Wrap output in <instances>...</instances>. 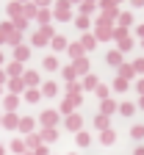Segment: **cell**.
Instances as JSON below:
<instances>
[{
    "label": "cell",
    "instance_id": "1",
    "mask_svg": "<svg viewBox=\"0 0 144 155\" xmlns=\"http://www.w3.org/2000/svg\"><path fill=\"white\" fill-rule=\"evenodd\" d=\"M119 14H122V6L116 3V0H102V3H100V17L105 19V22L116 25V19H119Z\"/></svg>",
    "mask_w": 144,
    "mask_h": 155
},
{
    "label": "cell",
    "instance_id": "2",
    "mask_svg": "<svg viewBox=\"0 0 144 155\" xmlns=\"http://www.w3.org/2000/svg\"><path fill=\"white\" fill-rule=\"evenodd\" d=\"M114 28H116V25H111V22H105L102 17H97L92 33L97 36V42H114Z\"/></svg>",
    "mask_w": 144,
    "mask_h": 155
},
{
    "label": "cell",
    "instance_id": "3",
    "mask_svg": "<svg viewBox=\"0 0 144 155\" xmlns=\"http://www.w3.org/2000/svg\"><path fill=\"white\" fill-rule=\"evenodd\" d=\"M55 39V31H53V25H45V28H39V31H33V36H31V45L33 47H47L50 42Z\"/></svg>",
    "mask_w": 144,
    "mask_h": 155
},
{
    "label": "cell",
    "instance_id": "4",
    "mask_svg": "<svg viewBox=\"0 0 144 155\" xmlns=\"http://www.w3.org/2000/svg\"><path fill=\"white\" fill-rule=\"evenodd\" d=\"M53 19H58V22H69V19H72V3H69V0L53 3Z\"/></svg>",
    "mask_w": 144,
    "mask_h": 155
},
{
    "label": "cell",
    "instance_id": "5",
    "mask_svg": "<svg viewBox=\"0 0 144 155\" xmlns=\"http://www.w3.org/2000/svg\"><path fill=\"white\" fill-rule=\"evenodd\" d=\"M36 122L42 125V127H58V122H61V114H58V108H45L42 114L36 116Z\"/></svg>",
    "mask_w": 144,
    "mask_h": 155
},
{
    "label": "cell",
    "instance_id": "6",
    "mask_svg": "<svg viewBox=\"0 0 144 155\" xmlns=\"http://www.w3.org/2000/svg\"><path fill=\"white\" fill-rule=\"evenodd\" d=\"M22 81H25V86H28V89H42V75H39L36 69H25Z\"/></svg>",
    "mask_w": 144,
    "mask_h": 155
},
{
    "label": "cell",
    "instance_id": "7",
    "mask_svg": "<svg viewBox=\"0 0 144 155\" xmlns=\"http://www.w3.org/2000/svg\"><path fill=\"white\" fill-rule=\"evenodd\" d=\"M6 89H8V94H17V97H22V94L28 91V86H25L22 78H11V81L6 83Z\"/></svg>",
    "mask_w": 144,
    "mask_h": 155
},
{
    "label": "cell",
    "instance_id": "8",
    "mask_svg": "<svg viewBox=\"0 0 144 155\" xmlns=\"http://www.w3.org/2000/svg\"><path fill=\"white\" fill-rule=\"evenodd\" d=\"M64 127H67V130H72V133H80V130H83V116L75 111L72 116H67V119H64Z\"/></svg>",
    "mask_w": 144,
    "mask_h": 155
},
{
    "label": "cell",
    "instance_id": "9",
    "mask_svg": "<svg viewBox=\"0 0 144 155\" xmlns=\"http://www.w3.org/2000/svg\"><path fill=\"white\" fill-rule=\"evenodd\" d=\"M22 97H17V94H6L3 100H0V105H3V114H17V105Z\"/></svg>",
    "mask_w": 144,
    "mask_h": 155
},
{
    "label": "cell",
    "instance_id": "10",
    "mask_svg": "<svg viewBox=\"0 0 144 155\" xmlns=\"http://www.w3.org/2000/svg\"><path fill=\"white\" fill-rule=\"evenodd\" d=\"M6 11H8V19H11V22H17V19L25 17V3H17V0H14V3L6 6Z\"/></svg>",
    "mask_w": 144,
    "mask_h": 155
},
{
    "label": "cell",
    "instance_id": "11",
    "mask_svg": "<svg viewBox=\"0 0 144 155\" xmlns=\"http://www.w3.org/2000/svg\"><path fill=\"white\" fill-rule=\"evenodd\" d=\"M50 19H53V8H47V3H39V14H36V22H39V28L50 25Z\"/></svg>",
    "mask_w": 144,
    "mask_h": 155
},
{
    "label": "cell",
    "instance_id": "12",
    "mask_svg": "<svg viewBox=\"0 0 144 155\" xmlns=\"http://www.w3.org/2000/svg\"><path fill=\"white\" fill-rule=\"evenodd\" d=\"M14 22L11 19H6V22H0V45H8L11 42V36H14Z\"/></svg>",
    "mask_w": 144,
    "mask_h": 155
},
{
    "label": "cell",
    "instance_id": "13",
    "mask_svg": "<svg viewBox=\"0 0 144 155\" xmlns=\"http://www.w3.org/2000/svg\"><path fill=\"white\" fill-rule=\"evenodd\" d=\"M75 103H72V97H61V103H58V114L61 116H64V119H67V116H72L75 114Z\"/></svg>",
    "mask_w": 144,
    "mask_h": 155
},
{
    "label": "cell",
    "instance_id": "14",
    "mask_svg": "<svg viewBox=\"0 0 144 155\" xmlns=\"http://www.w3.org/2000/svg\"><path fill=\"white\" fill-rule=\"evenodd\" d=\"M72 67H75L78 78H86V75H92V64H89V55H86V58H78V61H72Z\"/></svg>",
    "mask_w": 144,
    "mask_h": 155
},
{
    "label": "cell",
    "instance_id": "15",
    "mask_svg": "<svg viewBox=\"0 0 144 155\" xmlns=\"http://www.w3.org/2000/svg\"><path fill=\"white\" fill-rule=\"evenodd\" d=\"M105 64H108V67H116V69H119L122 64H125V55H122V53L114 47V50H108V53H105Z\"/></svg>",
    "mask_w": 144,
    "mask_h": 155
},
{
    "label": "cell",
    "instance_id": "16",
    "mask_svg": "<svg viewBox=\"0 0 144 155\" xmlns=\"http://www.w3.org/2000/svg\"><path fill=\"white\" fill-rule=\"evenodd\" d=\"M116 111H119V103L111 97V100H102L100 103V111L97 114H102V116H108V119H111V114H116Z\"/></svg>",
    "mask_w": 144,
    "mask_h": 155
},
{
    "label": "cell",
    "instance_id": "17",
    "mask_svg": "<svg viewBox=\"0 0 144 155\" xmlns=\"http://www.w3.org/2000/svg\"><path fill=\"white\" fill-rule=\"evenodd\" d=\"M19 133H22V136L36 133V119H33V116H22V119H19Z\"/></svg>",
    "mask_w": 144,
    "mask_h": 155
},
{
    "label": "cell",
    "instance_id": "18",
    "mask_svg": "<svg viewBox=\"0 0 144 155\" xmlns=\"http://www.w3.org/2000/svg\"><path fill=\"white\" fill-rule=\"evenodd\" d=\"M67 55L72 58V61H78V58H86V50H83V45H80V42H69Z\"/></svg>",
    "mask_w": 144,
    "mask_h": 155
},
{
    "label": "cell",
    "instance_id": "19",
    "mask_svg": "<svg viewBox=\"0 0 144 155\" xmlns=\"http://www.w3.org/2000/svg\"><path fill=\"white\" fill-rule=\"evenodd\" d=\"M6 75H8V81H11V78H22L25 75V64H19V61L6 64Z\"/></svg>",
    "mask_w": 144,
    "mask_h": 155
},
{
    "label": "cell",
    "instance_id": "20",
    "mask_svg": "<svg viewBox=\"0 0 144 155\" xmlns=\"http://www.w3.org/2000/svg\"><path fill=\"white\" fill-rule=\"evenodd\" d=\"M78 42H80V45H83V50H86V53H92V50H94V47L100 45V42H97V36H94L92 31H89V33H83V36H80V39H78Z\"/></svg>",
    "mask_w": 144,
    "mask_h": 155
},
{
    "label": "cell",
    "instance_id": "21",
    "mask_svg": "<svg viewBox=\"0 0 144 155\" xmlns=\"http://www.w3.org/2000/svg\"><path fill=\"white\" fill-rule=\"evenodd\" d=\"M19 114H3V127L6 130H19Z\"/></svg>",
    "mask_w": 144,
    "mask_h": 155
},
{
    "label": "cell",
    "instance_id": "22",
    "mask_svg": "<svg viewBox=\"0 0 144 155\" xmlns=\"http://www.w3.org/2000/svg\"><path fill=\"white\" fill-rule=\"evenodd\" d=\"M39 136H42V144H53V141H58V127H42Z\"/></svg>",
    "mask_w": 144,
    "mask_h": 155
},
{
    "label": "cell",
    "instance_id": "23",
    "mask_svg": "<svg viewBox=\"0 0 144 155\" xmlns=\"http://www.w3.org/2000/svg\"><path fill=\"white\" fill-rule=\"evenodd\" d=\"M11 55H14V61L25 64L28 58H31V47H28V45H19V47H14V53H11Z\"/></svg>",
    "mask_w": 144,
    "mask_h": 155
},
{
    "label": "cell",
    "instance_id": "24",
    "mask_svg": "<svg viewBox=\"0 0 144 155\" xmlns=\"http://www.w3.org/2000/svg\"><path fill=\"white\" fill-rule=\"evenodd\" d=\"M116 78H125V81L130 83L133 78H136V69H133V64H128V61H125V64H122V67L116 69Z\"/></svg>",
    "mask_w": 144,
    "mask_h": 155
},
{
    "label": "cell",
    "instance_id": "25",
    "mask_svg": "<svg viewBox=\"0 0 144 155\" xmlns=\"http://www.w3.org/2000/svg\"><path fill=\"white\" fill-rule=\"evenodd\" d=\"M97 8H100V3H92V0H83V3H78V14H83V17H92Z\"/></svg>",
    "mask_w": 144,
    "mask_h": 155
},
{
    "label": "cell",
    "instance_id": "26",
    "mask_svg": "<svg viewBox=\"0 0 144 155\" xmlns=\"http://www.w3.org/2000/svg\"><path fill=\"white\" fill-rule=\"evenodd\" d=\"M25 147H28V152H33V150L42 147V136H39V130L31 133V136H25Z\"/></svg>",
    "mask_w": 144,
    "mask_h": 155
},
{
    "label": "cell",
    "instance_id": "27",
    "mask_svg": "<svg viewBox=\"0 0 144 155\" xmlns=\"http://www.w3.org/2000/svg\"><path fill=\"white\" fill-rule=\"evenodd\" d=\"M80 86H83V91H97V86H100V78H97V75H86L83 81H80Z\"/></svg>",
    "mask_w": 144,
    "mask_h": 155
},
{
    "label": "cell",
    "instance_id": "28",
    "mask_svg": "<svg viewBox=\"0 0 144 155\" xmlns=\"http://www.w3.org/2000/svg\"><path fill=\"white\" fill-rule=\"evenodd\" d=\"M42 97H58V83L55 81H45L42 83Z\"/></svg>",
    "mask_w": 144,
    "mask_h": 155
},
{
    "label": "cell",
    "instance_id": "29",
    "mask_svg": "<svg viewBox=\"0 0 144 155\" xmlns=\"http://www.w3.org/2000/svg\"><path fill=\"white\" fill-rule=\"evenodd\" d=\"M50 47H53L55 53H64V50L69 47V42H67V39H64V36H61V33H55V39H53V42H50Z\"/></svg>",
    "mask_w": 144,
    "mask_h": 155
},
{
    "label": "cell",
    "instance_id": "30",
    "mask_svg": "<svg viewBox=\"0 0 144 155\" xmlns=\"http://www.w3.org/2000/svg\"><path fill=\"white\" fill-rule=\"evenodd\" d=\"M14 155H25L28 152V147H25V139H11V147H8Z\"/></svg>",
    "mask_w": 144,
    "mask_h": 155
},
{
    "label": "cell",
    "instance_id": "31",
    "mask_svg": "<svg viewBox=\"0 0 144 155\" xmlns=\"http://www.w3.org/2000/svg\"><path fill=\"white\" fill-rule=\"evenodd\" d=\"M42 67H45L47 72H58V69H61V64H58V58H55V55H45Z\"/></svg>",
    "mask_w": 144,
    "mask_h": 155
},
{
    "label": "cell",
    "instance_id": "32",
    "mask_svg": "<svg viewBox=\"0 0 144 155\" xmlns=\"http://www.w3.org/2000/svg\"><path fill=\"white\" fill-rule=\"evenodd\" d=\"M130 25H133V14H130V11H122L119 19H116V28H128V31H130Z\"/></svg>",
    "mask_w": 144,
    "mask_h": 155
},
{
    "label": "cell",
    "instance_id": "33",
    "mask_svg": "<svg viewBox=\"0 0 144 155\" xmlns=\"http://www.w3.org/2000/svg\"><path fill=\"white\" fill-rule=\"evenodd\" d=\"M75 28H78V31H83V33H89L92 19H89V17H83V14H78V17H75Z\"/></svg>",
    "mask_w": 144,
    "mask_h": 155
},
{
    "label": "cell",
    "instance_id": "34",
    "mask_svg": "<svg viewBox=\"0 0 144 155\" xmlns=\"http://www.w3.org/2000/svg\"><path fill=\"white\" fill-rule=\"evenodd\" d=\"M22 100H25V103H39V100H45V97H42V89H28V91L22 94Z\"/></svg>",
    "mask_w": 144,
    "mask_h": 155
},
{
    "label": "cell",
    "instance_id": "35",
    "mask_svg": "<svg viewBox=\"0 0 144 155\" xmlns=\"http://www.w3.org/2000/svg\"><path fill=\"white\" fill-rule=\"evenodd\" d=\"M114 141H116V130H114V127H111V130H102V133H100V144L111 147Z\"/></svg>",
    "mask_w": 144,
    "mask_h": 155
},
{
    "label": "cell",
    "instance_id": "36",
    "mask_svg": "<svg viewBox=\"0 0 144 155\" xmlns=\"http://www.w3.org/2000/svg\"><path fill=\"white\" fill-rule=\"evenodd\" d=\"M94 127L102 133V130H111V119H108V116H102V114H97L94 116Z\"/></svg>",
    "mask_w": 144,
    "mask_h": 155
},
{
    "label": "cell",
    "instance_id": "37",
    "mask_svg": "<svg viewBox=\"0 0 144 155\" xmlns=\"http://www.w3.org/2000/svg\"><path fill=\"white\" fill-rule=\"evenodd\" d=\"M111 89H114V91H119V94H125V91L130 89V83L125 81V78H114V83H111Z\"/></svg>",
    "mask_w": 144,
    "mask_h": 155
},
{
    "label": "cell",
    "instance_id": "38",
    "mask_svg": "<svg viewBox=\"0 0 144 155\" xmlns=\"http://www.w3.org/2000/svg\"><path fill=\"white\" fill-rule=\"evenodd\" d=\"M61 75H64V81H67V83H75V81H78V72H75L72 64H69V67H61Z\"/></svg>",
    "mask_w": 144,
    "mask_h": 155
},
{
    "label": "cell",
    "instance_id": "39",
    "mask_svg": "<svg viewBox=\"0 0 144 155\" xmlns=\"http://www.w3.org/2000/svg\"><path fill=\"white\" fill-rule=\"evenodd\" d=\"M75 144H78V147H89V144H92V136H89L86 130L75 133Z\"/></svg>",
    "mask_w": 144,
    "mask_h": 155
},
{
    "label": "cell",
    "instance_id": "40",
    "mask_svg": "<svg viewBox=\"0 0 144 155\" xmlns=\"http://www.w3.org/2000/svg\"><path fill=\"white\" fill-rule=\"evenodd\" d=\"M116 50L125 55V53H130L133 50V36H128V39H122V42H116Z\"/></svg>",
    "mask_w": 144,
    "mask_h": 155
},
{
    "label": "cell",
    "instance_id": "41",
    "mask_svg": "<svg viewBox=\"0 0 144 155\" xmlns=\"http://www.w3.org/2000/svg\"><path fill=\"white\" fill-rule=\"evenodd\" d=\"M36 14H39V3H25V19L28 22L36 19Z\"/></svg>",
    "mask_w": 144,
    "mask_h": 155
},
{
    "label": "cell",
    "instance_id": "42",
    "mask_svg": "<svg viewBox=\"0 0 144 155\" xmlns=\"http://www.w3.org/2000/svg\"><path fill=\"white\" fill-rule=\"evenodd\" d=\"M94 94H97V97H100V103H102V100H111V89H108V86H105V83H100V86H97V91H94Z\"/></svg>",
    "mask_w": 144,
    "mask_h": 155
},
{
    "label": "cell",
    "instance_id": "43",
    "mask_svg": "<svg viewBox=\"0 0 144 155\" xmlns=\"http://www.w3.org/2000/svg\"><path fill=\"white\" fill-rule=\"evenodd\" d=\"M119 114L122 116H133L136 114V105L133 103H119Z\"/></svg>",
    "mask_w": 144,
    "mask_h": 155
},
{
    "label": "cell",
    "instance_id": "44",
    "mask_svg": "<svg viewBox=\"0 0 144 155\" xmlns=\"http://www.w3.org/2000/svg\"><path fill=\"white\" fill-rule=\"evenodd\" d=\"M130 139H136V141L144 139V125H133V127H130Z\"/></svg>",
    "mask_w": 144,
    "mask_h": 155
},
{
    "label": "cell",
    "instance_id": "45",
    "mask_svg": "<svg viewBox=\"0 0 144 155\" xmlns=\"http://www.w3.org/2000/svg\"><path fill=\"white\" fill-rule=\"evenodd\" d=\"M67 94H69V97H75V94H83V86H80L78 81H75V83H67Z\"/></svg>",
    "mask_w": 144,
    "mask_h": 155
},
{
    "label": "cell",
    "instance_id": "46",
    "mask_svg": "<svg viewBox=\"0 0 144 155\" xmlns=\"http://www.w3.org/2000/svg\"><path fill=\"white\" fill-rule=\"evenodd\" d=\"M130 31L128 28H114V42H122V39H128Z\"/></svg>",
    "mask_w": 144,
    "mask_h": 155
},
{
    "label": "cell",
    "instance_id": "47",
    "mask_svg": "<svg viewBox=\"0 0 144 155\" xmlns=\"http://www.w3.org/2000/svg\"><path fill=\"white\" fill-rule=\"evenodd\" d=\"M130 64H133L136 75H141V78H144V55H141V58H136V61H130Z\"/></svg>",
    "mask_w": 144,
    "mask_h": 155
},
{
    "label": "cell",
    "instance_id": "48",
    "mask_svg": "<svg viewBox=\"0 0 144 155\" xmlns=\"http://www.w3.org/2000/svg\"><path fill=\"white\" fill-rule=\"evenodd\" d=\"M136 91H139V97H144V78H139V81H136Z\"/></svg>",
    "mask_w": 144,
    "mask_h": 155
},
{
    "label": "cell",
    "instance_id": "49",
    "mask_svg": "<svg viewBox=\"0 0 144 155\" xmlns=\"http://www.w3.org/2000/svg\"><path fill=\"white\" fill-rule=\"evenodd\" d=\"M33 155H50V150H47V144H42L39 150H33Z\"/></svg>",
    "mask_w": 144,
    "mask_h": 155
},
{
    "label": "cell",
    "instance_id": "50",
    "mask_svg": "<svg viewBox=\"0 0 144 155\" xmlns=\"http://www.w3.org/2000/svg\"><path fill=\"white\" fill-rule=\"evenodd\" d=\"M6 83H8V75H6L3 67H0V86H6Z\"/></svg>",
    "mask_w": 144,
    "mask_h": 155
},
{
    "label": "cell",
    "instance_id": "51",
    "mask_svg": "<svg viewBox=\"0 0 144 155\" xmlns=\"http://www.w3.org/2000/svg\"><path fill=\"white\" fill-rule=\"evenodd\" d=\"M136 33H139V39H144V22H141V25H136Z\"/></svg>",
    "mask_w": 144,
    "mask_h": 155
},
{
    "label": "cell",
    "instance_id": "52",
    "mask_svg": "<svg viewBox=\"0 0 144 155\" xmlns=\"http://www.w3.org/2000/svg\"><path fill=\"white\" fill-rule=\"evenodd\" d=\"M133 155H144V147H136V150H133Z\"/></svg>",
    "mask_w": 144,
    "mask_h": 155
},
{
    "label": "cell",
    "instance_id": "53",
    "mask_svg": "<svg viewBox=\"0 0 144 155\" xmlns=\"http://www.w3.org/2000/svg\"><path fill=\"white\" fill-rule=\"evenodd\" d=\"M139 108H144V97H139Z\"/></svg>",
    "mask_w": 144,
    "mask_h": 155
},
{
    "label": "cell",
    "instance_id": "54",
    "mask_svg": "<svg viewBox=\"0 0 144 155\" xmlns=\"http://www.w3.org/2000/svg\"><path fill=\"white\" fill-rule=\"evenodd\" d=\"M0 127H3V111H0Z\"/></svg>",
    "mask_w": 144,
    "mask_h": 155
},
{
    "label": "cell",
    "instance_id": "55",
    "mask_svg": "<svg viewBox=\"0 0 144 155\" xmlns=\"http://www.w3.org/2000/svg\"><path fill=\"white\" fill-rule=\"evenodd\" d=\"M0 155H6V147H0Z\"/></svg>",
    "mask_w": 144,
    "mask_h": 155
},
{
    "label": "cell",
    "instance_id": "56",
    "mask_svg": "<svg viewBox=\"0 0 144 155\" xmlns=\"http://www.w3.org/2000/svg\"><path fill=\"white\" fill-rule=\"evenodd\" d=\"M141 47H144V39H141Z\"/></svg>",
    "mask_w": 144,
    "mask_h": 155
},
{
    "label": "cell",
    "instance_id": "57",
    "mask_svg": "<svg viewBox=\"0 0 144 155\" xmlns=\"http://www.w3.org/2000/svg\"><path fill=\"white\" fill-rule=\"evenodd\" d=\"M25 155H33V152H25Z\"/></svg>",
    "mask_w": 144,
    "mask_h": 155
},
{
    "label": "cell",
    "instance_id": "58",
    "mask_svg": "<svg viewBox=\"0 0 144 155\" xmlns=\"http://www.w3.org/2000/svg\"><path fill=\"white\" fill-rule=\"evenodd\" d=\"M69 155H75V152H69Z\"/></svg>",
    "mask_w": 144,
    "mask_h": 155
}]
</instances>
